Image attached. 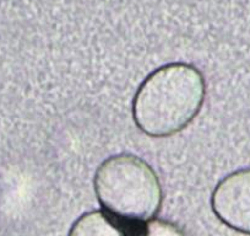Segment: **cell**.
Here are the masks:
<instances>
[{
    "label": "cell",
    "instance_id": "6da1fadb",
    "mask_svg": "<svg viewBox=\"0 0 250 236\" xmlns=\"http://www.w3.org/2000/svg\"><path fill=\"white\" fill-rule=\"evenodd\" d=\"M204 75L189 63H169L148 74L136 90L133 118L146 136L167 138L187 128L203 108Z\"/></svg>",
    "mask_w": 250,
    "mask_h": 236
},
{
    "label": "cell",
    "instance_id": "7a4b0ae2",
    "mask_svg": "<svg viewBox=\"0 0 250 236\" xmlns=\"http://www.w3.org/2000/svg\"><path fill=\"white\" fill-rule=\"evenodd\" d=\"M100 206L119 221L126 235H145V224L158 215L163 192L152 167L129 153L105 159L93 180Z\"/></svg>",
    "mask_w": 250,
    "mask_h": 236
},
{
    "label": "cell",
    "instance_id": "3957f363",
    "mask_svg": "<svg viewBox=\"0 0 250 236\" xmlns=\"http://www.w3.org/2000/svg\"><path fill=\"white\" fill-rule=\"evenodd\" d=\"M212 211L229 228L250 233V171H239L218 182Z\"/></svg>",
    "mask_w": 250,
    "mask_h": 236
},
{
    "label": "cell",
    "instance_id": "277c9868",
    "mask_svg": "<svg viewBox=\"0 0 250 236\" xmlns=\"http://www.w3.org/2000/svg\"><path fill=\"white\" fill-rule=\"evenodd\" d=\"M70 235H126V233L119 221L102 209L79 218L71 228Z\"/></svg>",
    "mask_w": 250,
    "mask_h": 236
},
{
    "label": "cell",
    "instance_id": "5b68a950",
    "mask_svg": "<svg viewBox=\"0 0 250 236\" xmlns=\"http://www.w3.org/2000/svg\"><path fill=\"white\" fill-rule=\"evenodd\" d=\"M184 231L168 221L152 219L145 224V235H182Z\"/></svg>",
    "mask_w": 250,
    "mask_h": 236
}]
</instances>
